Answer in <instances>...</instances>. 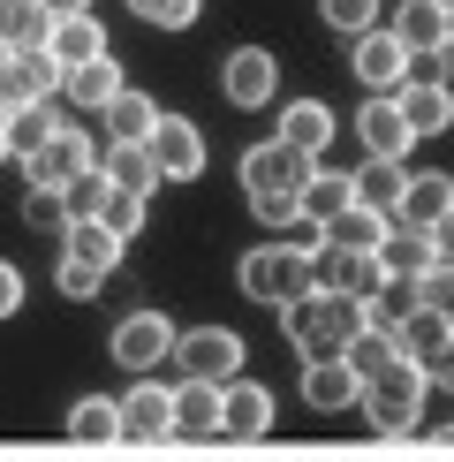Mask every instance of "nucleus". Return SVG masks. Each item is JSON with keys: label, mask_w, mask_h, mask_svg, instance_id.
Instances as JSON below:
<instances>
[{"label": "nucleus", "mask_w": 454, "mask_h": 462, "mask_svg": "<svg viewBox=\"0 0 454 462\" xmlns=\"http://www.w3.org/2000/svg\"><path fill=\"white\" fill-rule=\"evenodd\" d=\"M454 213V175H409V198H402V227H440Z\"/></svg>", "instance_id": "25"}, {"label": "nucleus", "mask_w": 454, "mask_h": 462, "mask_svg": "<svg viewBox=\"0 0 454 462\" xmlns=\"http://www.w3.org/2000/svg\"><path fill=\"white\" fill-rule=\"evenodd\" d=\"M99 122H106V144H151V129H159V106H151L144 91H122V99H114Z\"/></svg>", "instance_id": "29"}, {"label": "nucleus", "mask_w": 454, "mask_h": 462, "mask_svg": "<svg viewBox=\"0 0 454 462\" xmlns=\"http://www.w3.org/2000/svg\"><path fill=\"white\" fill-rule=\"evenodd\" d=\"M349 69H356V84H364L371 99H402V91L416 84V76H409V69H416V53H409L394 31H371V38H356V61H349Z\"/></svg>", "instance_id": "7"}, {"label": "nucleus", "mask_w": 454, "mask_h": 462, "mask_svg": "<svg viewBox=\"0 0 454 462\" xmlns=\"http://www.w3.org/2000/svg\"><path fill=\"white\" fill-rule=\"evenodd\" d=\"M220 91H227V106H242V114L273 106V91H280V61H273L265 46H235V53H227V69H220Z\"/></svg>", "instance_id": "8"}, {"label": "nucleus", "mask_w": 454, "mask_h": 462, "mask_svg": "<svg viewBox=\"0 0 454 462\" xmlns=\"http://www.w3.org/2000/svg\"><path fill=\"white\" fill-rule=\"evenodd\" d=\"M318 288H333V296H349V303H371L378 288H386V258H378V250H326L318 243Z\"/></svg>", "instance_id": "10"}, {"label": "nucleus", "mask_w": 454, "mask_h": 462, "mask_svg": "<svg viewBox=\"0 0 454 462\" xmlns=\"http://www.w3.org/2000/svg\"><path fill=\"white\" fill-rule=\"evenodd\" d=\"M99 167H106L114 189H137V198H151V189H159V160H151V144H106Z\"/></svg>", "instance_id": "27"}, {"label": "nucleus", "mask_w": 454, "mask_h": 462, "mask_svg": "<svg viewBox=\"0 0 454 462\" xmlns=\"http://www.w3.org/2000/svg\"><path fill=\"white\" fill-rule=\"evenodd\" d=\"M356 137H364V152H371V160H394V167H402V152L416 144L394 99H364V114H356Z\"/></svg>", "instance_id": "18"}, {"label": "nucleus", "mask_w": 454, "mask_h": 462, "mask_svg": "<svg viewBox=\"0 0 454 462\" xmlns=\"http://www.w3.org/2000/svg\"><path fill=\"white\" fill-rule=\"evenodd\" d=\"M303 402L311 410H349V402H364V379L349 372V356L340 364H303Z\"/></svg>", "instance_id": "23"}, {"label": "nucleus", "mask_w": 454, "mask_h": 462, "mask_svg": "<svg viewBox=\"0 0 454 462\" xmlns=\"http://www.w3.org/2000/svg\"><path fill=\"white\" fill-rule=\"evenodd\" d=\"M91 167H99V152H91V137L61 122V129H53V144L38 152V160H23V182H31V189H68L76 175H91Z\"/></svg>", "instance_id": "9"}, {"label": "nucleus", "mask_w": 454, "mask_h": 462, "mask_svg": "<svg viewBox=\"0 0 454 462\" xmlns=\"http://www.w3.org/2000/svg\"><path fill=\"white\" fill-rule=\"evenodd\" d=\"M394 106H402L409 137H447V129H454V84H440V76H416Z\"/></svg>", "instance_id": "16"}, {"label": "nucleus", "mask_w": 454, "mask_h": 462, "mask_svg": "<svg viewBox=\"0 0 454 462\" xmlns=\"http://www.w3.org/2000/svg\"><path fill=\"white\" fill-rule=\"evenodd\" d=\"M122 439H175V387L137 379L122 394Z\"/></svg>", "instance_id": "14"}, {"label": "nucleus", "mask_w": 454, "mask_h": 462, "mask_svg": "<svg viewBox=\"0 0 454 462\" xmlns=\"http://www.w3.org/2000/svg\"><path fill=\"white\" fill-rule=\"evenodd\" d=\"M46 15H53V23H68V15H91V0H46Z\"/></svg>", "instance_id": "45"}, {"label": "nucleus", "mask_w": 454, "mask_h": 462, "mask_svg": "<svg viewBox=\"0 0 454 462\" xmlns=\"http://www.w3.org/2000/svg\"><path fill=\"white\" fill-rule=\"evenodd\" d=\"M356 205V175H340V167H318L311 182H303V220H318V227H333L340 213Z\"/></svg>", "instance_id": "26"}, {"label": "nucleus", "mask_w": 454, "mask_h": 462, "mask_svg": "<svg viewBox=\"0 0 454 462\" xmlns=\"http://www.w3.org/2000/svg\"><path fill=\"white\" fill-rule=\"evenodd\" d=\"M235 281H242V296H250V303L295 311V303L318 288V243H258V250H242Z\"/></svg>", "instance_id": "2"}, {"label": "nucleus", "mask_w": 454, "mask_h": 462, "mask_svg": "<svg viewBox=\"0 0 454 462\" xmlns=\"http://www.w3.org/2000/svg\"><path fill=\"white\" fill-rule=\"evenodd\" d=\"M386 31L402 38L409 53H447L454 46V0H402Z\"/></svg>", "instance_id": "12"}, {"label": "nucleus", "mask_w": 454, "mask_h": 462, "mask_svg": "<svg viewBox=\"0 0 454 462\" xmlns=\"http://www.w3.org/2000/svg\"><path fill=\"white\" fill-rule=\"evenodd\" d=\"M151 160H159V182H197L204 175V137L189 114H159L151 129Z\"/></svg>", "instance_id": "11"}, {"label": "nucleus", "mask_w": 454, "mask_h": 462, "mask_svg": "<svg viewBox=\"0 0 454 462\" xmlns=\"http://www.w3.org/2000/svg\"><path fill=\"white\" fill-rule=\"evenodd\" d=\"M431 258H440V265H454V213L431 227Z\"/></svg>", "instance_id": "44"}, {"label": "nucleus", "mask_w": 454, "mask_h": 462, "mask_svg": "<svg viewBox=\"0 0 454 462\" xmlns=\"http://www.w3.org/2000/svg\"><path fill=\"white\" fill-rule=\"evenodd\" d=\"M242 334H227V326H197V334H182L175 341V364H182V379H204V387H235L242 379Z\"/></svg>", "instance_id": "6"}, {"label": "nucleus", "mask_w": 454, "mask_h": 462, "mask_svg": "<svg viewBox=\"0 0 454 462\" xmlns=\"http://www.w3.org/2000/svg\"><path fill=\"white\" fill-rule=\"evenodd\" d=\"M8 61H15V46H8V38H0V76H8Z\"/></svg>", "instance_id": "47"}, {"label": "nucleus", "mask_w": 454, "mask_h": 462, "mask_svg": "<svg viewBox=\"0 0 454 462\" xmlns=\"http://www.w3.org/2000/svg\"><path fill=\"white\" fill-rule=\"evenodd\" d=\"M53 129H61L53 106H15L8 114V152H15V160H38V152L53 144Z\"/></svg>", "instance_id": "33"}, {"label": "nucleus", "mask_w": 454, "mask_h": 462, "mask_svg": "<svg viewBox=\"0 0 454 462\" xmlns=\"http://www.w3.org/2000/svg\"><path fill=\"white\" fill-rule=\"evenodd\" d=\"M220 432H227V439H265V432H273V394H265L258 379H235V387H227Z\"/></svg>", "instance_id": "21"}, {"label": "nucleus", "mask_w": 454, "mask_h": 462, "mask_svg": "<svg viewBox=\"0 0 454 462\" xmlns=\"http://www.w3.org/2000/svg\"><path fill=\"white\" fill-rule=\"evenodd\" d=\"M68 84V69L53 61V53H15L8 61V76H0V99H8V114L15 106H53V91Z\"/></svg>", "instance_id": "13"}, {"label": "nucleus", "mask_w": 454, "mask_h": 462, "mask_svg": "<svg viewBox=\"0 0 454 462\" xmlns=\"http://www.w3.org/2000/svg\"><path fill=\"white\" fill-rule=\"evenodd\" d=\"M394 341H402V356H409V364H424V372H431V364L447 356L454 326H447L440 311H409V319H402V334H394Z\"/></svg>", "instance_id": "32"}, {"label": "nucleus", "mask_w": 454, "mask_h": 462, "mask_svg": "<svg viewBox=\"0 0 454 462\" xmlns=\"http://www.w3.org/2000/svg\"><path fill=\"white\" fill-rule=\"evenodd\" d=\"M378 258H386V281H409V288H424L431 273H440V258H431V236H424V227H394Z\"/></svg>", "instance_id": "20"}, {"label": "nucleus", "mask_w": 454, "mask_h": 462, "mask_svg": "<svg viewBox=\"0 0 454 462\" xmlns=\"http://www.w3.org/2000/svg\"><path fill=\"white\" fill-rule=\"evenodd\" d=\"M15 303H23V273L0 258V319H15Z\"/></svg>", "instance_id": "43"}, {"label": "nucleus", "mask_w": 454, "mask_h": 462, "mask_svg": "<svg viewBox=\"0 0 454 462\" xmlns=\"http://www.w3.org/2000/svg\"><path fill=\"white\" fill-rule=\"evenodd\" d=\"M447 439H454V432H447Z\"/></svg>", "instance_id": "49"}, {"label": "nucleus", "mask_w": 454, "mask_h": 462, "mask_svg": "<svg viewBox=\"0 0 454 462\" xmlns=\"http://www.w3.org/2000/svg\"><path fill=\"white\" fill-rule=\"evenodd\" d=\"M273 137L318 167V160H326V144H333V106H326V99H288V106H280V129H273Z\"/></svg>", "instance_id": "15"}, {"label": "nucleus", "mask_w": 454, "mask_h": 462, "mask_svg": "<svg viewBox=\"0 0 454 462\" xmlns=\"http://www.w3.org/2000/svg\"><path fill=\"white\" fill-rule=\"evenodd\" d=\"M220 417H227V387H204V379L175 387V439H213Z\"/></svg>", "instance_id": "17"}, {"label": "nucleus", "mask_w": 454, "mask_h": 462, "mask_svg": "<svg viewBox=\"0 0 454 462\" xmlns=\"http://www.w3.org/2000/svg\"><path fill=\"white\" fill-rule=\"evenodd\" d=\"M53 61L61 69H91V61H106V23L99 15H68V23H53Z\"/></svg>", "instance_id": "22"}, {"label": "nucleus", "mask_w": 454, "mask_h": 462, "mask_svg": "<svg viewBox=\"0 0 454 462\" xmlns=\"http://www.w3.org/2000/svg\"><path fill=\"white\" fill-rule=\"evenodd\" d=\"M440 69H447V76H454V46H447V53H440Z\"/></svg>", "instance_id": "48"}, {"label": "nucleus", "mask_w": 454, "mask_h": 462, "mask_svg": "<svg viewBox=\"0 0 454 462\" xmlns=\"http://www.w3.org/2000/svg\"><path fill=\"white\" fill-rule=\"evenodd\" d=\"M431 387H454V341H447V356L431 364Z\"/></svg>", "instance_id": "46"}, {"label": "nucleus", "mask_w": 454, "mask_h": 462, "mask_svg": "<svg viewBox=\"0 0 454 462\" xmlns=\"http://www.w3.org/2000/svg\"><path fill=\"white\" fill-rule=\"evenodd\" d=\"M364 334V303L333 296V288H311V296L288 311V341L303 349V364H340Z\"/></svg>", "instance_id": "3"}, {"label": "nucleus", "mask_w": 454, "mask_h": 462, "mask_svg": "<svg viewBox=\"0 0 454 462\" xmlns=\"http://www.w3.org/2000/svg\"><path fill=\"white\" fill-rule=\"evenodd\" d=\"M424 311H440V319L454 326V265H440V273L424 281Z\"/></svg>", "instance_id": "42"}, {"label": "nucleus", "mask_w": 454, "mask_h": 462, "mask_svg": "<svg viewBox=\"0 0 454 462\" xmlns=\"http://www.w3.org/2000/svg\"><path fill=\"white\" fill-rule=\"evenodd\" d=\"M318 15H326V31H340V38H371L378 31V0H318Z\"/></svg>", "instance_id": "36"}, {"label": "nucleus", "mask_w": 454, "mask_h": 462, "mask_svg": "<svg viewBox=\"0 0 454 462\" xmlns=\"http://www.w3.org/2000/svg\"><path fill=\"white\" fill-rule=\"evenodd\" d=\"M235 175H242V198H250V213L258 220H303V182L318 175L311 160H303V152H288L280 137H265V144H250L235 160Z\"/></svg>", "instance_id": "1"}, {"label": "nucleus", "mask_w": 454, "mask_h": 462, "mask_svg": "<svg viewBox=\"0 0 454 462\" xmlns=\"http://www.w3.org/2000/svg\"><path fill=\"white\" fill-rule=\"evenodd\" d=\"M53 288H61V296H76V303H84V296H99V273H91V265H76V258H61V265H53Z\"/></svg>", "instance_id": "41"}, {"label": "nucleus", "mask_w": 454, "mask_h": 462, "mask_svg": "<svg viewBox=\"0 0 454 462\" xmlns=\"http://www.w3.org/2000/svg\"><path fill=\"white\" fill-rule=\"evenodd\" d=\"M402 198H409V167H394V160H364L356 167V205H371L378 220L402 227Z\"/></svg>", "instance_id": "19"}, {"label": "nucleus", "mask_w": 454, "mask_h": 462, "mask_svg": "<svg viewBox=\"0 0 454 462\" xmlns=\"http://www.w3.org/2000/svg\"><path fill=\"white\" fill-rule=\"evenodd\" d=\"M61 91H68L76 106H91V114H106V106L122 99L129 84H122V61H114V53H106V61H91V69H68V84H61Z\"/></svg>", "instance_id": "31"}, {"label": "nucleus", "mask_w": 454, "mask_h": 462, "mask_svg": "<svg viewBox=\"0 0 454 462\" xmlns=\"http://www.w3.org/2000/svg\"><path fill=\"white\" fill-rule=\"evenodd\" d=\"M424 387H431L424 364L394 356L378 379H364V402H356V410L371 417V432H378V439H402V432H416V417H424Z\"/></svg>", "instance_id": "4"}, {"label": "nucleus", "mask_w": 454, "mask_h": 462, "mask_svg": "<svg viewBox=\"0 0 454 462\" xmlns=\"http://www.w3.org/2000/svg\"><path fill=\"white\" fill-rule=\"evenodd\" d=\"M386 236H394V220H378L371 205H349L333 227H318V243H326V250H386Z\"/></svg>", "instance_id": "28"}, {"label": "nucleus", "mask_w": 454, "mask_h": 462, "mask_svg": "<svg viewBox=\"0 0 454 462\" xmlns=\"http://www.w3.org/2000/svg\"><path fill=\"white\" fill-rule=\"evenodd\" d=\"M23 220H31V227H61V236H68V205H61V189H23Z\"/></svg>", "instance_id": "40"}, {"label": "nucleus", "mask_w": 454, "mask_h": 462, "mask_svg": "<svg viewBox=\"0 0 454 462\" xmlns=\"http://www.w3.org/2000/svg\"><path fill=\"white\" fill-rule=\"evenodd\" d=\"M68 439H122V402L84 394V402L68 410Z\"/></svg>", "instance_id": "34"}, {"label": "nucleus", "mask_w": 454, "mask_h": 462, "mask_svg": "<svg viewBox=\"0 0 454 462\" xmlns=\"http://www.w3.org/2000/svg\"><path fill=\"white\" fill-rule=\"evenodd\" d=\"M394 356H402V341H394V334H371V326H364V334H356V349H349V372H356V379H378Z\"/></svg>", "instance_id": "38"}, {"label": "nucleus", "mask_w": 454, "mask_h": 462, "mask_svg": "<svg viewBox=\"0 0 454 462\" xmlns=\"http://www.w3.org/2000/svg\"><path fill=\"white\" fill-rule=\"evenodd\" d=\"M0 38H8L15 53H46V46H53L46 0H0Z\"/></svg>", "instance_id": "24"}, {"label": "nucleus", "mask_w": 454, "mask_h": 462, "mask_svg": "<svg viewBox=\"0 0 454 462\" xmlns=\"http://www.w3.org/2000/svg\"><path fill=\"white\" fill-rule=\"evenodd\" d=\"M197 8H204V0H129V15L151 23V31H189V23H197Z\"/></svg>", "instance_id": "39"}, {"label": "nucleus", "mask_w": 454, "mask_h": 462, "mask_svg": "<svg viewBox=\"0 0 454 462\" xmlns=\"http://www.w3.org/2000/svg\"><path fill=\"white\" fill-rule=\"evenodd\" d=\"M106 198H114L106 167H91V175H76V182L61 189V205H68V227H76V220H99V213H106Z\"/></svg>", "instance_id": "35"}, {"label": "nucleus", "mask_w": 454, "mask_h": 462, "mask_svg": "<svg viewBox=\"0 0 454 462\" xmlns=\"http://www.w3.org/2000/svg\"><path fill=\"white\" fill-rule=\"evenodd\" d=\"M144 220H151V198H137V189H114V198H106V213H99V227H106V236H144Z\"/></svg>", "instance_id": "37"}, {"label": "nucleus", "mask_w": 454, "mask_h": 462, "mask_svg": "<svg viewBox=\"0 0 454 462\" xmlns=\"http://www.w3.org/2000/svg\"><path fill=\"white\" fill-rule=\"evenodd\" d=\"M175 319H167V311H129L122 326H114V341H106V349H114V364H122V372H137V379H151V372H159V364H175Z\"/></svg>", "instance_id": "5"}, {"label": "nucleus", "mask_w": 454, "mask_h": 462, "mask_svg": "<svg viewBox=\"0 0 454 462\" xmlns=\"http://www.w3.org/2000/svg\"><path fill=\"white\" fill-rule=\"evenodd\" d=\"M61 258H76V265H91V273H114V265H122V236H106L99 220H76L68 236H61Z\"/></svg>", "instance_id": "30"}]
</instances>
